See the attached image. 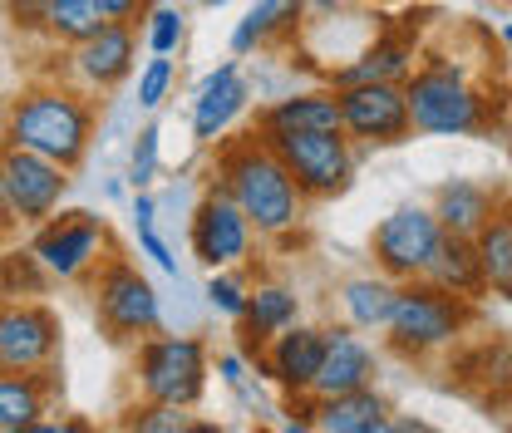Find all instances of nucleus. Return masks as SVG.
Wrapping results in <instances>:
<instances>
[{
	"label": "nucleus",
	"instance_id": "f257e3e1",
	"mask_svg": "<svg viewBox=\"0 0 512 433\" xmlns=\"http://www.w3.org/2000/svg\"><path fill=\"white\" fill-rule=\"evenodd\" d=\"M217 187L232 192V202L252 217L256 237H286L306 212L301 183L291 178V168L281 163V153L261 133L227 143L217 153Z\"/></svg>",
	"mask_w": 512,
	"mask_h": 433
},
{
	"label": "nucleus",
	"instance_id": "f03ea898",
	"mask_svg": "<svg viewBox=\"0 0 512 433\" xmlns=\"http://www.w3.org/2000/svg\"><path fill=\"white\" fill-rule=\"evenodd\" d=\"M5 143L30 148L40 158H55L60 168H79L89 143H94V104L79 89L64 84H40L10 99L5 109Z\"/></svg>",
	"mask_w": 512,
	"mask_h": 433
},
{
	"label": "nucleus",
	"instance_id": "7ed1b4c3",
	"mask_svg": "<svg viewBox=\"0 0 512 433\" xmlns=\"http://www.w3.org/2000/svg\"><path fill=\"white\" fill-rule=\"evenodd\" d=\"M409 119L424 138H468L493 124V99L473 84V74L448 55H429L404 79Z\"/></svg>",
	"mask_w": 512,
	"mask_h": 433
},
{
	"label": "nucleus",
	"instance_id": "20e7f679",
	"mask_svg": "<svg viewBox=\"0 0 512 433\" xmlns=\"http://www.w3.org/2000/svg\"><path fill=\"white\" fill-rule=\"evenodd\" d=\"M473 320V301L468 296H453L434 281H404L399 286V301H394V315H389V345L399 355H434L453 345L463 335V325Z\"/></svg>",
	"mask_w": 512,
	"mask_h": 433
},
{
	"label": "nucleus",
	"instance_id": "39448f33",
	"mask_svg": "<svg viewBox=\"0 0 512 433\" xmlns=\"http://www.w3.org/2000/svg\"><path fill=\"white\" fill-rule=\"evenodd\" d=\"M207 345L197 335H148L138 345V394L148 404H173V409H192L207 389Z\"/></svg>",
	"mask_w": 512,
	"mask_h": 433
},
{
	"label": "nucleus",
	"instance_id": "423d86ee",
	"mask_svg": "<svg viewBox=\"0 0 512 433\" xmlns=\"http://www.w3.org/2000/svg\"><path fill=\"white\" fill-rule=\"evenodd\" d=\"M94 315L109 330V340H138V335H158L163 301L128 256H104L94 281Z\"/></svg>",
	"mask_w": 512,
	"mask_h": 433
},
{
	"label": "nucleus",
	"instance_id": "0eeeda50",
	"mask_svg": "<svg viewBox=\"0 0 512 433\" xmlns=\"http://www.w3.org/2000/svg\"><path fill=\"white\" fill-rule=\"evenodd\" d=\"M281 163L291 168V178L301 183L306 197H340L355 178V148L350 138L335 128H306V133H261Z\"/></svg>",
	"mask_w": 512,
	"mask_h": 433
},
{
	"label": "nucleus",
	"instance_id": "6e6552de",
	"mask_svg": "<svg viewBox=\"0 0 512 433\" xmlns=\"http://www.w3.org/2000/svg\"><path fill=\"white\" fill-rule=\"evenodd\" d=\"M439 237H444V227H439L434 207L404 202V207H394L389 217L375 222L370 251H375V266H380L384 276L404 286V281H419L429 271V261L439 251Z\"/></svg>",
	"mask_w": 512,
	"mask_h": 433
},
{
	"label": "nucleus",
	"instance_id": "1a4fd4ad",
	"mask_svg": "<svg viewBox=\"0 0 512 433\" xmlns=\"http://www.w3.org/2000/svg\"><path fill=\"white\" fill-rule=\"evenodd\" d=\"M335 99H340V128L350 143L389 148V143L414 138L404 84H350V89H335Z\"/></svg>",
	"mask_w": 512,
	"mask_h": 433
},
{
	"label": "nucleus",
	"instance_id": "9d476101",
	"mask_svg": "<svg viewBox=\"0 0 512 433\" xmlns=\"http://www.w3.org/2000/svg\"><path fill=\"white\" fill-rule=\"evenodd\" d=\"M192 256L207 266V271H232L252 256V217L232 202V192L212 187L197 207H192Z\"/></svg>",
	"mask_w": 512,
	"mask_h": 433
},
{
	"label": "nucleus",
	"instance_id": "9b49d317",
	"mask_svg": "<svg viewBox=\"0 0 512 433\" xmlns=\"http://www.w3.org/2000/svg\"><path fill=\"white\" fill-rule=\"evenodd\" d=\"M60 360V315L45 301H0V370L40 374Z\"/></svg>",
	"mask_w": 512,
	"mask_h": 433
},
{
	"label": "nucleus",
	"instance_id": "f8f14e48",
	"mask_svg": "<svg viewBox=\"0 0 512 433\" xmlns=\"http://www.w3.org/2000/svg\"><path fill=\"white\" fill-rule=\"evenodd\" d=\"M104 242H109V232L94 212H60L45 227H35L30 251L40 256V266L55 281H79L104 261Z\"/></svg>",
	"mask_w": 512,
	"mask_h": 433
},
{
	"label": "nucleus",
	"instance_id": "ddd939ff",
	"mask_svg": "<svg viewBox=\"0 0 512 433\" xmlns=\"http://www.w3.org/2000/svg\"><path fill=\"white\" fill-rule=\"evenodd\" d=\"M5 153V183H10V207L20 227H45L60 212L64 192H69V168L55 158H40L30 148H0Z\"/></svg>",
	"mask_w": 512,
	"mask_h": 433
},
{
	"label": "nucleus",
	"instance_id": "4468645a",
	"mask_svg": "<svg viewBox=\"0 0 512 433\" xmlns=\"http://www.w3.org/2000/svg\"><path fill=\"white\" fill-rule=\"evenodd\" d=\"M247 104H252V84L242 79V64L222 60L217 69H207L202 84L192 89V138L222 143V133L247 114Z\"/></svg>",
	"mask_w": 512,
	"mask_h": 433
},
{
	"label": "nucleus",
	"instance_id": "2eb2a0df",
	"mask_svg": "<svg viewBox=\"0 0 512 433\" xmlns=\"http://www.w3.org/2000/svg\"><path fill=\"white\" fill-rule=\"evenodd\" d=\"M69 69L84 89H119L128 74L138 69V35L133 25L109 20L99 35H89L84 45L69 50Z\"/></svg>",
	"mask_w": 512,
	"mask_h": 433
},
{
	"label": "nucleus",
	"instance_id": "dca6fc26",
	"mask_svg": "<svg viewBox=\"0 0 512 433\" xmlns=\"http://www.w3.org/2000/svg\"><path fill=\"white\" fill-rule=\"evenodd\" d=\"M375 384V350L365 345V335L355 325H335L325 330V355L320 374L311 384V399H335V394H355Z\"/></svg>",
	"mask_w": 512,
	"mask_h": 433
},
{
	"label": "nucleus",
	"instance_id": "f3484780",
	"mask_svg": "<svg viewBox=\"0 0 512 433\" xmlns=\"http://www.w3.org/2000/svg\"><path fill=\"white\" fill-rule=\"evenodd\" d=\"M320 355H325V330L296 320L291 330L266 340V374L291 394H311V384L320 374Z\"/></svg>",
	"mask_w": 512,
	"mask_h": 433
},
{
	"label": "nucleus",
	"instance_id": "a211bd4d",
	"mask_svg": "<svg viewBox=\"0 0 512 433\" xmlns=\"http://www.w3.org/2000/svg\"><path fill=\"white\" fill-rule=\"evenodd\" d=\"M498 207H503L498 187L478 183V178H444L434 187V217L453 237H478L498 217Z\"/></svg>",
	"mask_w": 512,
	"mask_h": 433
},
{
	"label": "nucleus",
	"instance_id": "6ab92c4d",
	"mask_svg": "<svg viewBox=\"0 0 512 433\" xmlns=\"http://www.w3.org/2000/svg\"><path fill=\"white\" fill-rule=\"evenodd\" d=\"M414 74V45L399 35H380L375 45H365L360 55L330 69V89H350V84H404Z\"/></svg>",
	"mask_w": 512,
	"mask_h": 433
},
{
	"label": "nucleus",
	"instance_id": "aec40b11",
	"mask_svg": "<svg viewBox=\"0 0 512 433\" xmlns=\"http://www.w3.org/2000/svg\"><path fill=\"white\" fill-rule=\"evenodd\" d=\"M306 128H330V133L340 128V99H335V89H301V94L271 99L256 114V133H306Z\"/></svg>",
	"mask_w": 512,
	"mask_h": 433
},
{
	"label": "nucleus",
	"instance_id": "412c9836",
	"mask_svg": "<svg viewBox=\"0 0 512 433\" xmlns=\"http://www.w3.org/2000/svg\"><path fill=\"white\" fill-rule=\"evenodd\" d=\"M424 281L444 286V291H453V296L478 301V296L488 291V281H483V261H478V242H473V237H453V232H444V237H439V251H434V261H429V271H424Z\"/></svg>",
	"mask_w": 512,
	"mask_h": 433
},
{
	"label": "nucleus",
	"instance_id": "4be33fe9",
	"mask_svg": "<svg viewBox=\"0 0 512 433\" xmlns=\"http://www.w3.org/2000/svg\"><path fill=\"white\" fill-rule=\"evenodd\" d=\"M296 320H301V296L281 281H261L242 315V335H247V345H266L271 335L291 330Z\"/></svg>",
	"mask_w": 512,
	"mask_h": 433
},
{
	"label": "nucleus",
	"instance_id": "5701e85b",
	"mask_svg": "<svg viewBox=\"0 0 512 433\" xmlns=\"http://www.w3.org/2000/svg\"><path fill=\"white\" fill-rule=\"evenodd\" d=\"M50 414V370H0V433H15Z\"/></svg>",
	"mask_w": 512,
	"mask_h": 433
},
{
	"label": "nucleus",
	"instance_id": "b1692460",
	"mask_svg": "<svg viewBox=\"0 0 512 433\" xmlns=\"http://www.w3.org/2000/svg\"><path fill=\"white\" fill-rule=\"evenodd\" d=\"M384 419H389V404H384L380 389L316 399V433H375Z\"/></svg>",
	"mask_w": 512,
	"mask_h": 433
},
{
	"label": "nucleus",
	"instance_id": "393cba45",
	"mask_svg": "<svg viewBox=\"0 0 512 433\" xmlns=\"http://www.w3.org/2000/svg\"><path fill=\"white\" fill-rule=\"evenodd\" d=\"M394 301H399V281L389 276H355L340 286V306L350 315L355 330H389V315H394Z\"/></svg>",
	"mask_w": 512,
	"mask_h": 433
},
{
	"label": "nucleus",
	"instance_id": "a878e982",
	"mask_svg": "<svg viewBox=\"0 0 512 433\" xmlns=\"http://www.w3.org/2000/svg\"><path fill=\"white\" fill-rule=\"evenodd\" d=\"M478 242V261H483V281L493 296L512 301V202L498 207V217L473 237Z\"/></svg>",
	"mask_w": 512,
	"mask_h": 433
},
{
	"label": "nucleus",
	"instance_id": "bb28decb",
	"mask_svg": "<svg viewBox=\"0 0 512 433\" xmlns=\"http://www.w3.org/2000/svg\"><path fill=\"white\" fill-rule=\"evenodd\" d=\"M296 20H301V0H252V10L232 30V55H252L271 35L291 30Z\"/></svg>",
	"mask_w": 512,
	"mask_h": 433
},
{
	"label": "nucleus",
	"instance_id": "cd10ccee",
	"mask_svg": "<svg viewBox=\"0 0 512 433\" xmlns=\"http://www.w3.org/2000/svg\"><path fill=\"white\" fill-rule=\"evenodd\" d=\"M109 20H104V5L99 0H50V40H60V45H84L89 35H99Z\"/></svg>",
	"mask_w": 512,
	"mask_h": 433
},
{
	"label": "nucleus",
	"instance_id": "c85d7f7f",
	"mask_svg": "<svg viewBox=\"0 0 512 433\" xmlns=\"http://www.w3.org/2000/svg\"><path fill=\"white\" fill-rule=\"evenodd\" d=\"M50 271L35 251H5L0 256V301H40L50 291Z\"/></svg>",
	"mask_w": 512,
	"mask_h": 433
},
{
	"label": "nucleus",
	"instance_id": "c756f323",
	"mask_svg": "<svg viewBox=\"0 0 512 433\" xmlns=\"http://www.w3.org/2000/svg\"><path fill=\"white\" fill-rule=\"evenodd\" d=\"M183 35H188V15L178 5H153L143 15V45H148V55H178L183 50Z\"/></svg>",
	"mask_w": 512,
	"mask_h": 433
},
{
	"label": "nucleus",
	"instance_id": "7c9ffc66",
	"mask_svg": "<svg viewBox=\"0 0 512 433\" xmlns=\"http://www.w3.org/2000/svg\"><path fill=\"white\" fill-rule=\"evenodd\" d=\"M173 84H178V69H173V55H153V60L138 69V109H158L168 94H173Z\"/></svg>",
	"mask_w": 512,
	"mask_h": 433
},
{
	"label": "nucleus",
	"instance_id": "2f4dec72",
	"mask_svg": "<svg viewBox=\"0 0 512 433\" xmlns=\"http://www.w3.org/2000/svg\"><path fill=\"white\" fill-rule=\"evenodd\" d=\"M158 124H143L138 128V138H133V153H128V187L133 192H143V187L158 178Z\"/></svg>",
	"mask_w": 512,
	"mask_h": 433
},
{
	"label": "nucleus",
	"instance_id": "473e14b6",
	"mask_svg": "<svg viewBox=\"0 0 512 433\" xmlns=\"http://www.w3.org/2000/svg\"><path fill=\"white\" fill-rule=\"evenodd\" d=\"M247 301H252V291H247L232 271H212V281H207V306L217 310V315L242 320V315H247Z\"/></svg>",
	"mask_w": 512,
	"mask_h": 433
},
{
	"label": "nucleus",
	"instance_id": "72a5a7b5",
	"mask_svg": "<svg viewBox=\"0 0 512 433\" xmlns=\"http://www.w3.org/2000/svg\"><path fill=\"white\" fill-rule=\"evenodd\" d=\"M183 424H188L183 409H173V404H143V409L128 414L119 433H178Z\"/></svg>",
	"mask_w": 512,
	"mask_h": 433
},
{
	"label": "nucleus",
	"instance_id": "f704fd0d",
	"mask_svg": "<svg viewBox=\"0 0 512 433\" xmlns=\"http://www.w3.org/2000/svg\"><path fill=\"white\" fill-rule=\"evenodd\" d=\"M5 20L25 35L50 30V0H5Z\"/></svg>",
	"mask_w": 512,
	"mask_h": 433
},
{
	"label": "nucleus",
	"instance_id": "c9c22d12",
	"mask_svg": "<svg viewBox=\"0 0 512 433\" xmlns=\"http://www.w3.org/2000/svg\"><path fill=\"white\" fill-rule=\"evenodd\" d=\"M133 232H138V251H143V256H148V261H153L163 276H178V261H173V251H168V242H163L153 227H133Z\"/></svg>",
	"mask_w": 512,
	"mask_h": 433
},
{
	"label": "nucleus",
	"instance_id": "e433bc0d",
	"mask_svg": "<svg viewBox=\"0 0 512 433\" xmlns=\"http://www.w3.org/2000/svg\"><path fill=\"white\" fill-rule=\"evenodd\" d=\"M104 5V20H119V25H133L143 15V0H99Z\"/></svg>",
	"mask_w": 512,
	"mask_h": 433
},
{
	"label": "nucleus",
	"instance_id": "4c0bfd02",
	"mask_svg": "<svg viewBox=\"0 0 512 433\" xmlns=\"http://www.w3.org/2000/svg\"><path fill=\"white\" fill-rule=\"evenodd\" d=\"M217 374H222V384H227V389H242V384H247V365H242V355H217Z\"/></svg>",
	"mask_w": 512,
	"mask_h": 433
},
{
	"label": "nucleus",
	"instance_id": "58836bf2",
	"mask_svg": "<svg viewBox=\"0 0 512 433\" xmlns=\"http://www.w3.org/2000/svg\"><path fill=\"white\" fill-rule=\"evenodd\" d=\"M375 433H434V429H429L424 419H414V414H389Z\"/></svg>",
	"mask_w": 512,
	"mask_h": 433
},
{
	"label": "nucleus",
	"instance_id": "ea45409f",
	"mask_svg": "<svg viewBox=\"0 0 512 433\" xmlns=\"http://www.w3.org/2000/svg\"><path fill=\"white\" fill-rule=\"evenodd\" d=\"M10 227H20V222H15V207H10V183H5V153H0V237H5Z\"/></svg>",
	"mask_w": 512,
	"mask_h": 433
},
{
	"label": "nucleus",
	"instance_id": "a19ab883",
	"mask_svg": "<svg viewBox=\"0 0 512 433\" xmlns=\"http://www.w3.org/2000/svg\"><path fill=\"white\" fill-rule=\"evenodd\" d=\"M153 217H158V202L148 197V187L133 192V227H153Z\"/></svg>",
	"mask_w": 512,
	"mask_h": 433
},
{
	"label": "nucleus",
	"instance_id": "79ce46f5",
	"mask_svg": "<svg viewBox=\"0 0 512 433\" xmlns=\"http://www.w3.org/2000/svg\"><path fill=\"white\" fill-rule=\"evenodd\" d=\"M178 433H227V429H222V424H212V419H188Z\"/></svg>",
	"mask_w": 512,
	"mask_h": 433
},
{
	"label": "nucleus",
	"instance_id": "37998d69",
	"mask_svg": "<svg viewBox=\"0 0 512 433\" xmlns=\"http://www.w3.org/2000/svg\"><path fill=\"white\" fill-rule=\"evenodd\" d=\"M15 433H60V419H35V424H25V429H15Z\"/></svg>",
	"mask_w": 512,
	"mask_h": 433
},
{
	"label": "nucleus",
	"instance_id": "c03bdc74",
	"mask_svg": "<svg viewBox=\"0 0 512 433\" xmlns=\"http://www.w3.org/2000/svg\"><path fill=\"white\" fill-rule=\"evenodd\" d=\"M60 433H99V429H94L89 419H79V414H74V419H60Z\"/></svg>",
	"mask_w": 512,
	"mask_h": 433
},
{
	"label": "nucleus",
	"instance_id": "a18cd8bd",
	"mask_svg": "<svg viewBox=\"0 0 512 433\" xmlns=\"http://www.w3.org/2000/svg\"><path fill=\"white\" fill-rule=\"evenodd\" d=\"M503 45H508V50H512V20H508V25H503Z\"/></svg>",
	"mask_w": 512,
	"mask_h": 433
},
{
	"label": "nucleus",
	"instance_id": "49530a36",
	"mask_svg": "<svg viewBox=\"0 0 512 433\" xmlns=\"http://www.w3.org/2000/svg\"><path fill=\"white\" fill-rule=\"evenodd\" d=\"M197 5H207V10H217V5H227V0H197Z\"/></svg>",
	"mask_w": 512,
	"mask_h": 433
}]
</instances>
